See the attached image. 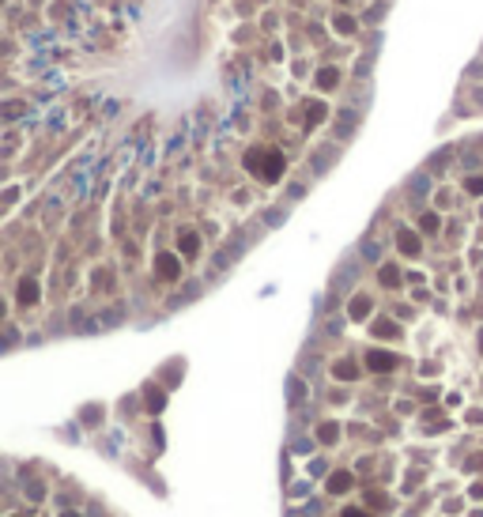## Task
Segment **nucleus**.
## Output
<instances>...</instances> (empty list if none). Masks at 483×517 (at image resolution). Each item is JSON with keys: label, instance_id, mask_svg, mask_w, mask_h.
<instances>
[{"label": "nucleus", "instance_id": "f257e3e1", "mask_svg": "<svg viewBox=\"0 0 483 517\" xmlns=\"http://www.w3.org/2000/svg\"><path fill=\"white\" fill-rule=\"evenodd\" d=\"M245 166L257 174V178H264V181H276L280 174H283V155L280 151H249V159H245Z\"/></svg>", "mask_w": 483, "mask_h": 517}, {"label": "nucleus", "instance_id": "f03ea898", "mask_svg": "<svg viewBox=\"0 0 483 517\" xmlns=\"http://www.w3.org/2000/svg\"><path fill=\"white\" fill-rule=\"evenodd\" d=\"M366 362L374 366V370H393V366H397V359H393V355H382V351H370Z\"/></svg>", "mask_w": 483, "mask_h": 517}, {"label": "nucleus", "instance_id": "7ed1b4c3", "mask_svg": "<svg viewBox=\"0 0 483 517\" xmlns=\"http://www.w3.org/2000/svg\"><path fill=\"white\" fill-rule=\"evenodd\" d=\"M400 249H404V253H415V249H419V242H415V234H408V230H400Z\"/></svg>", "mask_w": 483, "mask_h": 517}, {"label": "nucleus", "instance_id": "20e7f679", "mask_svg": "<svg viewBox=\"0 0 483 517\" xmlns=\"http://www.w3.org/2000/svg\"><path fill=\"white\" fill-rule=\"evenodd\" d=\"M370 314V298H355L351 302V317H366Z\"/></svg>", "mask_w": 483, "mask_h": 517}, {"label": "nucleus", "instance_id": "39448f33", "mask_svg": "<svg viewBox=\"0 0 483 517\" xmlns=\"http://www.w3.org/2000/svg\"><path fill=\"white\" fill-rule=\"evenodd\" d=\"M287 393H291V404H299V397H306V389L299 385V378H291V385H287Z\"/></svg>", "mask_w": 483, "mask_h": 517}, {"label": "nucleus", "instance_id": "423d86ee", "mask_svg": "<svg viewBox=\"0 0 483 517\" xmlns=\"http://www.w3.org/2000/svg\"><path fill=\"white\" fill-rule=\"evenodd\" d=\"M159 272H162V276H174V272H178V264H174L170 257H162V260H159Z\"/></svg>", "mask_w": 483, "mask_h": 517}, {"label": "nucleus", "instance_id": "0eeeda50", "mask_svg": "<svg viewBox=\"0 0 483 517\" xmlns=\"http://www.w3.org/2000/svg\"><path fill=\"white\" fill-rule=\"evenodd\" d=\"M34 298H38V287L34 283H23V302H34Z\"/></svg>", "mask_w": 483, "mask_h": 517}, {"label": "nucleus", "instance_id": "6e6552de", "mask_svg": "<svg viewBox=\"0 0 483 517\" xmlns=\"http://www.w3.org/2000/svg\"><path fill=\"white\" fill-rule=\"evenodd\" d=\"M400 276H397V268H382V283H397Z\"/></svg>", "mask_w": 483, "mask_h": 517}, {"label": "nucleus", "instance_id": "1a4fd4ad", "mask_svg": "<svg viewBox=\"0 0 483 517\" xmlns=\"http://www.w3.org/2000/svg\"><path fill=\"white\" fill-rule=\"evenodd\" d=\"M336 83V72H321V87H332Z\"/></svg>", "mask_w": 483, "mask_h": 517}, {"label": "nucleus", "instance_id": "9d476101", "mask_svg": "<svg viewBox=\"0 0 483 517\" xmlns=\"http://www.w3.org/2000/svg\"><path fill=\"white\" fill-rule=\"evenodd\" d=\"M468 193H483V181H480V178H468Z\"/></svg>", "mask_w": 483, "mask_h": 517}, {"label": "nucleus", "instance_id": "9b49d317", "mask_svg": "<svg viewBox=\"0 0 483 517\" xmlns=\"http://www.w3.org/2000/svg\"><path fill=\"white\" fill-rule=\"evenodd\" d=\"M343 517H362V514H359V510H347V514H343Z\"/></svg>", "mask_w": 483, "mask_h": 517}]
</instances>
